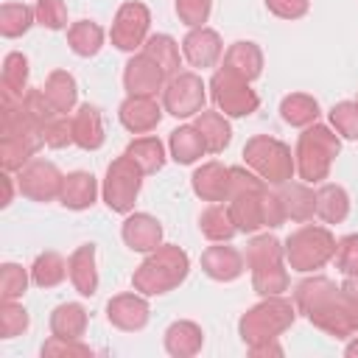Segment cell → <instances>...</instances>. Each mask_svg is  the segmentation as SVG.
<instances>
[{
    "label": "cell",
    "instance_id": "1",
    "mask_svg": "<svg viewBox=\"0 0 358 358\" xmlns=\"http://www.w3.org/2000/svg\"><path fill=\"white\" fill-rule=\"evenodd\" d=\"M294 305L296 313H302L313 327L324 330L333 338H350L355 333L341 285H336L330 277H305L302 282H296Z\"/></svg>",
    "mask_w": 358,
    "mask_h": 358
},
{
    "label": "cell",
    "instance_id": "2",
    "mask_svg": "<svg viewBox=\"0 0 358 358\" xmlns=\"http://www.w3.org/2000/svg\"><path fill=\"white\" fill-rule=\"evenodd\" d=\"M190 274V257L176 243H159L148 257L134 268L131 285L143 296H159L179 288Z\"/></svg>",
    "mask_w": 358,
    "mask_h": 358
},
{
    "label": "cell",
    "instance_id": "3",
    "mask_svg": "<svg viewBox=\"0 0 358 358\" xmlns=\"http://www.w3.org/2000/svg\"><path fill=\"white\" fill-rule=\"evenodd\" d=\"M338 151H341V140L330 126H324V123L305 126V131L296 140V151H294L299 179L308 185L324 182Z\"/></svg>",
    "mask_w": 358,
    "mask_h": 358
},
{
    "label": "cell",
    "instance_id": "4",
    "mask_svg": "<svg viewBox=\"0 0 358 358\" xmlns=\"http://www.w3.org/2000/svg\"><path fill=\"white\" fill-rule=\"evenodd\" d=\"M232 185H229V199H227V207H229V215H232V224L238 232H257L266 227V218H263V207H266V193H268V185L249 168H241V165H232Z\"/></svg>",
    "mask_w": 358,
    "mask_h": 358
},
{
    "label": "cell",
    "instance_id": "5",
    "mask_svg": "<svg viewBox=\"0 0 358 358\" xmlns=\"http://www.w3.org/2000/svg\"><path fill=\"white\" fill-rule=\"evenodd\" d=\"M296 319V305L282 299V296H263V302L252 305L241 322H238V333L243 338L246 347L255 344H266V341H277Z\"/></svg>",
    "mask_w": 358,
    "mask_h": 358
},
{
    "label": "cell",
    "instance_id": "6",
    "mask_svg": "<svg viewBox=\"0 0 358 358\" xmlns=\"http://www.w3.org/2000/svg\"><path fill=\"white\" fill-rule=\"evenodd\" d=\"M243 162L249 171H255L266 185L280 187L285 182H291V176L296 173V162L291 148L268 134H255L246 140L243 145Z\"/></svg>",
    "mask_w": 358,
    "mask_h": 358
},
{
    "label": "cell",
    "instance_id": "7",
    "mask_svg": "<svg viewBox=\"0 0 358 358\" xmlns=\"http://www.w3.org/2000/svg\"><path fill=\"white\" fill-rule=\"evenodd\" d=\"M282 246H285V263L299 274H310V271L322 268L336 255L333 232L327 227H316V224H305V227L294 229Z\"/></svg>",
    "mask_w": 358,
    "mask_h": 358
},
{
    "label": "cell",
    "instance_id": "8",
    "mask_svg": "<svg viewBox=\"0 0 358 358\" xmlns=\"http://www.w3.org/2000/svg\"><path fill=\"white\" fill-rule=\"evenodd\" d=\"M143 171L140 165L131 159V157H117L109 162L106 168V176H103V201L112 213H120V215H129L134 210V201L140 196V187H143Z\"/></svg>",
    "mask_w": 358,
    "mask_h": 358
},
{
    "label": "cell",
    "instance_id": "9",
    "mask_svg": "<svg viewBox=\"0 0 358 358\" xmlns=\"http://www.w3.org/2000/svg\"><path fill=\"white\" fill-rule=\"evenodd\" d=\"M210 98L218 106V112H224L227 117H249L260 106V98L249 87V81L235 76L227 67H218L213 73V78H210Z\"/></svg>",
    "mask_w": 358,
    "mask_h": 358
},
{
    "label": "cell",
    "instance_id": "10",
    "mask_svg": "<svg viewBox=\"0 0 358 358\" xmlns=\"http://www.w3.org/2000/svg\"><path fill=\"white\" fill-rule=\"evenodd\" d=\"M204 98L207 87L193 70H179L162 87V109L173 117H196L204 109Z\"/></svg>",
    "mask_w": 358,
    "mask_h": 358
},
{
    "label": "cell",
    "instance_id": "11",
    "mask_svg": "<svg viewBox=\"0 0 358 358\" xmlns=\"http://www.w3.org/2000/svg\"><path fill=\"white\" fill-rule=\"evenodd\" d=\"M148 28H151V11L145 3H137V0H129L117 8L115 14V22H112V31H109V39L117 50H126V53H134L137 48L145 45L148 39Z\"/></svg>",
    "mask_w": 358,
    "mask_h": 358
},
{
    "label": "cell",
    "instance_id": "12",
    "mask_svg": "<svg viewBox=\"0 0 358 358\" xmlns=\"http://www.w3.org/2000/svg\"><path fill=\"white\" fill-rule=\"evenodd\" d=\"M17 173H20V176H17V187H20V193H22L25 199L42 201V204L59 199L64 173H62L53 162H48V159H31V162H28L25 168H20Z\"/></svg>",
    "mask_w": 358,
    "mask_h": 358
},
{
    "label": "cell",
    "instance_id": "13",
    "mask_svg": "<svg viewBox=\"0 0 358 358\" xmlns=\"http://www.w3.org/2000/svg\"><path fill=\"white\" fill-rule=\"evenodd\" d=\"M165 73L162 67L148 56V53H137L126 62L123 67V87L129 95H145V98H157V92L165 87Z\"/></svg>",
    "mask_w": 358,
    "mask_h": 358
},
{
    "label": "cell",
    "instance_id": "14",
    "mask_svg": "<svg viewBox=\"0 0 358 358\" xmlns=\"http://www.w3.org/2000/svg\"><path fill=\"white\" fill-rule=\"evenodd\" d=\"M224 53V42L218 36V31L207 28V25H199V28H190L182 39V56L187 59L190 67H215L218 59Z\"/></svg>",
    "mask_w": 358,
    "mask_h": 358
},
{
    "label": "cell",
    "instance_id": "15",
    "mask_svg": "<svg viewBox=\"0 0 358 358\" xmlns=\"http://www.w3.org/2000/svg\"><path fill=\"white\" fill-rule=\"evenodd\" d=\"M229 185H232V171L229 165L210 159L204 165H199L190 176V187L201 201H227L229 199Z\"/></svg>",
    "mask_w": 358,
    "mask_h": 358
},
{
    "label": "cell",
    "instance_id": "16",
    "mask_svg": "<svg viewBox=\"0 0 358 358\" xmlns=\"http://www.w3.org/2000/svg\"><path fill=\"white\" fill-rule=\"evenodd\" d=\"M148 302L143 294H117L106 302V319L112 327L126 330V333H137L148 324Z\"/></svg>",
    "mask_w": 358,
    "mask_h": 358
},
{
    "label": "cell",
    "instance_id": "17",
    "mask_svg": "<svg viewBox=\"0 0 358 358\" xmlns=\"http://www.w3.org/2000/svg\"><path fill=\"white\" fill-rule=\"evenodd\" d=\"M162 106L157 103V98H145V95H129L120 109H117V117L123 123L126 131L131 134H148L159 126L162 120Z\"/></svg>",
    "mask_w": 358,
    "mask_h": 358
},
{
    "label": "cell",
    "instance_id": "18",
    "mask_svg": "<svg viewBox=\"0 0 358 358\" xmlns=\"http://www.w3.org/2000/svg\"><path fill=\"white\" fill-rule=\"evenodd\" d=\"M120 238L131 252L148 255L162 243V224L148 213H131L120 227Z\"/></svg>",
    "mask_w": 358,
    "mask_h": 358
},
{
    "label": "cell",
    "instance_id": "19",
    "mask_svg": "<svg viewBox=\"0 0 358 358\" xmlns=\"http://www.w3.org/2000/svg\"><path fill=\"white\" fill-rule=\"evenodd\" d=\"M201 271L215 282H232L243 274V255L227 243L207 246L201 252Z\"/></svg>",
    "mask_w": 358,
    "mask_h": 358
},
{
    "label": "cell",
    "instance_id": "20",
    "mask_svg": "<svg viewBox=\"0 0 358 358\" xmlns=\"http://www.w3.org/2000/svg\"><path fill=\"white\" fill-rule=\"evenodd\" d=\"M224 67L252 84V81L260 78V73H263V50H260V45H255V42H249V39L232 42V45L224 50Z\"/></svg>",
    "mask_w": 358,
    "mask_h": 358
},
{
    "label": "cell",
    "instance_id": "21",
    "mask_svg": "<svg viewBox=\"0 0 358 358\" xmlns=\"http://www.w3.org/2000/svg\"><path fill=\"white\" fill-rule=\"evenodd\" d=\"M67 277L81 296H92L98 291V268H95V246L92 243H81L67 257Z\"/></svg>",
    "mask_w": 358,
    "mask_h": 358
},
{
    "label": "cell",
    "instance_id": "22",
    "mask_svg": "<svg viewBox=\"0 0 358 358\" xmlns=\"http://www.w3.org/2000/svg\"><path fill=\"white\" fill-rule=\"evenodd\" d=\"M73 143L84 151H98L103 145V117L92 103H81L73 115Z\"/></svg>",
    "mask_w": 358,
    "mask_h": 358
},
{
    "label": "cell",
    "instance_id": "23",
    "mask_svg": "<svg viewBox=\"0 0 358 358\" xmlns=\"http://www.w3.org/2000/svg\"><path fill=\"white\" fill-rule=\"evenodd\" d=\"M95 199H98V179L90 171H73L64 176L59 201L67 210H87L95 204Z\"/></svg>",
    "mask_w": 358,
    "mask_h": 358
},
{
    "label": "cell",
    "instance_id": "24",
    "mask_svg": "<svg viewBox=\"0 0 358 358\" xmlns=\"http://www.w3.org/2000/svg\"><path fill=\"white\" fill-rule=\"evenodd\" d=\"M277 193H280L285 218L305 224L316 215V190H310L308 182H285V185H280Z\"/></svg>",
    "mask_w": 358,
    "mask_h": 358
},
{
    "label": "cell",
    "instance_id": "25",
    "mask_svg": "<svg viewBox=\"0 0 358 358\" xmlns=\"http://www.w3.org/2000/svg\"><path fill=\"white\" fill-rule=\"evenodd\" d=\"M204 344V333L196 322L179 319L165 330V350L173 358H193Z\"/></svg>",
    "mask_w": 358,
    "mask_h": 358
},
{
    "label": "cell",
    "instance_id": "26",
    "mask_svg": "<svg viewBox=\"0 0 358 358\" xmlns=\"http://www.w3.org/2000/svg\"><path fill=\"white\" fill-rule=\"evenodd\" d=\"M28 59L25 53L11 50L3 59V76H0V92H3V103H20L22 95L28 92Z\"/></svg>",
    "mask_w": 358,
    "mask_h": 358
},
{
    "label": "cell",
    "instance_id": "27",
    "mask_svg": "<svg viewBox=\"0 0 358 358\" xmlns=\"http://www.w3.org/2000/svg\"><path fill=\"white\" fill-rule=\"evenodd\" d=\"M193 126L199 129V134H201V140H204V145H207L210 154H221L229 145V140H232V126H229L227 115H221V112L201 109L196 115Z\"/></svg>",
    "mask_w": 358,
    "mask_h": 358
},
{
    "label": "cell",
    "instance_id": "28",
    "mask_svg": "<svg viewBox=\"0 0 358 358\" xmlns=\"http://www.w3.org/2000/svg\"><path fill=\"white\" fill-rule=\"evenodd\" d=\"M87 308L78 302H62L50 313V333L59 338H81L87 333Z\"/></svg>",
    "mask_w": 358,
    "mask_h": 358
},
{
    "label": "cell",
    "instance_id": "29",
    "mask_svg": "<svg viewBox=\"0 0 358 358\" xmlns=\"http://www.w3.org/2000/svg\"><path fill=\"white\" fill-rule=\"evenodd\" d=\"M42 92H45V98L50 101V106H53L59 115H67V112L76 109L78 87H76V78H73L67 70H53V73L45 78Z\"/></svg>",
    "mask_w": 358,
    "mask_h": 358
},
{
    "label": "cell",
    "instance_id": "30",
    "mask_svg": "<svg viewBox=\"0 0 358 358\" xmlns=\"http://www.w3.org/2000/svg\"><path fill=\"white\" fill-rule=\"evenodd\" d=\"M168 151H171V159L179 162V165H193L196 159H201V154L207 151L201 134L196 126H179L171 131L168 137Z\"/></svg>",
    "mask_w": 358,
    "mask_h": 358
},
{
    "label": "cell",
    "instance_id": "31",
    "mask_svg": "<svg viewBox=\"0 0 358 358\" xmlns=\"http://www.w3.org/2000/svg\"><path fill=\"white\" fill-rule=\"evenodd\" d=\"M316 215L324 224H341L350 215V196L341 185H319L316 190Z\"/></svg>",
    "mask_w": 358,
    "mask_h": 358
},
{
    "label": "cell",
    "instance_id": "32",
    "mask_svg": "<svg viewBox=\"0 0 358 358\" xmlns=\"http://www.w3.org/2000/svg\"><path fill=\"white\" fill-rule=\"evenodd\" d=\"M199 229H201V235H204L207 241H213V243H229V241L238 235V229H235V224H232V215H229V207H224L221 201L210 204V207L199 215Z\"/></svg>",
    "mask_w": 358,
    "mask_h": 358
},
{
    "label": "cell",
    "instance_id": "33",
    "mask_svg": "<svg viewBox=\"0 0 358 358\" xmlns=\"http://www.w3.org/2000/svg\"><path fill=\"white\" fill-rule=\"evenodd\" d=\"M280 117L294 126V129H305L310 123H316L319 117V101L308 92H291L280 101Z\"/></svg>",
    "mask_w": 358,
    "mask_h": 358
},
{
    "label": "cell",
    "instance_id": "34",
    "mask_svg": "<svg viewBox=\"0 0 358 358\" xmlns=\"http://www.w3.org/2000/svg\"><path fill=\"white\" fill-rule=\"evenodd\" d=\"M67 45L76 56L90 59L103 48V28L92 20H78L67 28Z\"/></svg>",
    "mask_w": 358,
    "mask_h": 358
},
{
    "label": "cell",
    "instance_id": "35",
    "mask_svg": "<svg viewBox=\"0 0 358 358\" xmlns=\"http://www.w3.org/2000/svg\"><path fill=\"white\" fill-rule=\"evenodd\" d=\"M143 53H148L159 67L162 73L171 78L179 73L182 67V53H179V42L171 36V34H151L143 45Z\"/></svg>",
    "mask_w": 358,
    "mask_h": 358
},
{
    "label": "cell",
    "instance_id": "36",
    "mask_svg": "<svg viewBox=\"0 0 358 358\" xmlns=\"http://www.w3.org/2000/svg\"><path fill=\"white\" fill-rule=\"evenodd\" d=\"M123 154L131 157V159L140 165L143 173H157V171H162V165H165V145H162L159 137H151V134L134 137V140L126 145Z\"/></svg>",
    "mask_w": 358,
    "mask_h": 358
},
{
    "label": "cell",
    "instance_id": "37",
    "mask_svg": "<svg viewBox=\"0 0 358 358\" xmlns=\"http://www.w3.org/2000/svg\"><path fill=\"white\" fill-rule=\"evenodd\" d=\"M67 277V260L59 252H42L31 263V280L39 288H56Z\"/></svg>",
    "mask_w": 358,
    "mask_h": 358
},
{
    "label": "cell",
    "instance_id": "38",
    "mask_svg": "<svg viewBox=\"0 0 358 358\" xmlns=\"http://www.w3.org/2000/svg\"><path fill=\"white\" fill-rule=\"evenodd\" d=\"M36 22V11L25 3H3L0 6V34L6 39L22 36Z\"/></svg>",
    "mask_w": 358,
    "mask_h": 358
},
{
    "label": "cell",
    "instance_id": "39",
    "mask_svg": "<svg viewBox=\"0 0 358 358\" xmlns=\"http://www.w3.org/2000/svg\"><path fill=\"white\" fill-rule=\"evenodd\" d=\"M31 319L28 310L17 299H3L0 302V338H14L28 330Z\"/></svg>",
    "mask_w": 358,
    "mask_h": 358
},
{
    "label": "cell",
    "instance_id": "40",
    "mask_svg": "<svg viewBox=\"0 0 358 358\" xmlns=\"http://www.w3.org/2000/svg\"><path fill=\"white\" fill-rule=\"evenodd\" d=\"M330 115V126L336 129L338 137L344 140H358V103L355 101H338L333 103Z\"/></svg>",
    "mask_w": 358,
    "mask_h": 358
},
{
    "label": "cell",
    "instance_id": "41",
    "mask_svg": "<svg viewBox=\"0 0 358 358\" xmlns=\"http://www.w3.org/2000/svg\"><path fill=\"white\" fill-rule=\"evenodd\" d=\"M28 288V271L17 263L0 266V296L3 299H20Z\"/></svg>",
    "mask_w": 358,
    "mask_h": 358
},
{
    "label": "cell",
    "instance_id": "42",
    "mask_svg": "<svg viewBox=\"0 0 358 358\" xmlns=\"http://www.w3.org/2000/svg\"><path fill=\"white\" fill-rule=\"evenodd\" d=\"M42 358H90L92 350L87 344H81V338H59V336H50L45 344H42Z\"/></svg>",
    "mask_w": 358,
    "mask_h": 358
},
{
    "label": "cell",
    "instance_id": "43",
    "mask_svg": "<svg viewBox=\"0 0 358 358\" xmlns=\"http://www.w3.org/2000/svg\"><path fill=\"white\" fill-rule=\"evenodd\" d=\"M336 268L344 274V277H352L358 274V232H350L344 238L336 241Z\"/></svg>",
    "mask_w": 358,
    "mask_h": 358
},
{
    "label": "cell",
    "instance_id": "44",
    "mask_svg": "<svg viewBox=\"0 0 358 358\" xmlns=\"http://www.w3.org/2000/svg\"><path fill=\"white\" fill-rule=\"evenodd\" d=\"M42 140L48 148H64L73 143V117L67 115H53L42 126Z\"/></svg>",
    "mask_w": 358,
    "mask_h": 358
},
{
    "label": "cell",
    "instance_id": "45",
    "mask_svg": "<svg viewBox=\"0 0 358 358\" xmlns=\"http://www.w3.org/2000/svg\"><path fill=\"white\" fill-rule=\"evenodd\" d=\"M36 11V22L48 31H62L67 25V6L64 0H36L34 6Z\"/></svg>",
    "mask_w": 358,
    "mask_h": 358
},
{
    "label": "cell",
    "instance_id": "46",
    "mask_svg": "<svg viewBox=\"0 0 358 358\" xmlns=\"http://www.w3.org/2000/svg\"><path fill=\"white\" fill-rule=\"evenodd\" d=\"M173 8H176V17L187 28H199V25H204L210 20L213 0H173Z\"/></svg>",
    "mask_w": 358,
    "mask_h": 358
},
{
    "label": "cell",
    "instance_id": "47",
    "mask_svg": "<svg viewBox=\"0 0 358 358\" xmlns=\"http://www.w3.org/2000/svg\"><path fill=\"white\" fill-rule=\"evenodd\" d=\"M22 109H25V115L42 129L53 115H59L53 106H50V101L45 98V92L42 90H28L25 95H22Z\"/></svg>",
    "mask_w": 358,
    "mask_h": 358
},
{
    "label": "cell",
    "instance_id": "48",
    "mask_svg": "<svg viewBox=\"0 0 358 358\" xmlns=\"http://www.w3.org/2000/svg\"><path fill=\"white\" fill-rule=\"evenodd\" d=\"M266 8L280 20H299L308 14L310 0H266Z\"/></svg>",
    "mask_w": 358,
    "mask_h": 358
},
{
    "label": "cell",
    "instance_id": "49",
    "mask_svg": "<svg viewBox=\"0 0 358 358\" xmlns=\"http://www.w3.org/2000/svg\"><path fill=\"white\" fill-rule=\"evenodd\" d=\"M341 294H344V302H347V308H350L352 327H355V333H358V274H352V277H347V280L341 282Z\"/></svg>",
    "mask_w": 358,
    "mask_h": 358
},
{
    "label": "cell",
    "instance_id": "50",
    "mask_svg": "<svg viewBox=\"0 0 358 358\" xmlns=\"http://www.w3.org/2000/svg\"><path fill=\"white\" fill-rule=\"evenodd\" d=\"M252 355H282V347L277 341H266V344H255V347H246Z\"/></svg>",
    "mask_w": 358,
    "mask_h": 358
},
{
    "label": "cell",
    "instance_id": "51",
    "mask_svg": "<svg viewBox=\"0 0 358 358\" xmlns=\"http://www.w3.org/2000/svg\"><path fill=\"white\" fill-rule=\"evenodd\" d=\"M0 179H3V190H6L0 204H3V207H8V204H11V196H14V187H11V176H8V171H6Z\"/></svg>",
    "mask_w": 358,
    "mask_h": 358
},
{
    "label": "cell",
    "instance_id": "52",
    "mask_svg": "<svg viewBox=\"0 0 358 358\" xmlns=\"http://www.w3.org/2000/svg\"><path fill=\"white\" fill-rule=\"evenodd\" d=\"M344 352H347L350 358H358V338H355V341H350V344L344 347Z\"/></svg>",
    "mask_w": 358,
    "mask_h": 358
},
{
    "label": "cell",
    "instance_id": "53",
    "mask_svg": "<svg viewBox=\"0 0 358 358\" xmlns=\"http://www.w3.org/2000/svg\"><path fill=\"white\" fill-rule=\"evenodd\" d=\"M355 103H358V101H355Z\"/></svg>",
    "mask_w": 358,
    "mask_h": 358
}]
</instances>
